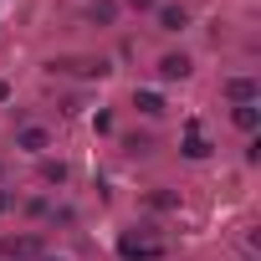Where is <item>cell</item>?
Wrapping results in <instances>:
<instances>
[{
    "label": "cell",
    "mask_w": 261,
    "mask_h": 261,
    "mask_svg": "<svg viewBox=\"0 0 261 261\" xmlns=\"http://www.w3.org/2000/svg\"><path fill=\"white\" fill-rule=\"evenodd\" d=\"M185 26H190L185 6H159V31H185Z\"/></svg>",
    "instance_id": "5"
},
{
    "label": "cell",
    "mask_w": 261,
    "mask_h": 261,
    "mask_svg": "<svg viewBox=\"0 0 261 261\" xmlns=\"http://www.w3.org/2000/svg\"><path fill=\"white\" fill-rule=\"evenodd\" d=\"M179 154H185V159H205V154H210V144L200 139V128H195V123H190V134H185V144H179Z\"/></svg>",
    "instance_id": "8"
},
{
    "label": "cell",
    "mask_w": 261,
    "mask_h": 261,
    "mask_svg": "<svg viewBox=\"0 0 261 261\" xmlns=\"http://www.w3.org/2000/svg\"><path fill=\"white\" fill-rule=\"evenodd\" d=\"M16 149H26V154H46L51 149V134H46V128H21V134H16Z\"/></svg>",
    "instance_id": "4"
},
{
    "label": "cell",
    "mask_w": 261,
    "mask_h": 261,
    "mask_svg": "<svg viewBox=\"0 0 261 261\" xmlns=\"http://www.w3.org/2000/svg\"><path fill=\"white\" fill-rule=\"evenodd\" d=\"M190 72H195V62H190L185 51H169V57H159V77H164V82H185Z\"/></svg>",
    "instance_id": "3"
},
{
    "label": "cell",
    "mask_w": 261,
    "mask_h": 261,
    "mask_svg": "<svg viewBox=\"0 0 261 261\" xmlns=\"http://www.w3.org/2000/svg\"><path fill=\"white\" fill-rule=\"evenodd\" d=\"M67 174H72V169H67L62 159H46V164H41V185H67Z\"/></svg>",
    "instance_id": "10"
},
{
    "label": "cell",
    "mask_w": 261,
    "mask_h": 261,
    "mask_svg": "<svg viewBox=\"0 0 261 261\" xmlns=\"http://www.w3.org/2000/svg\"><path fill=\"white\" fill-rule=\"evenodd\" d=\"M0 256L6 261H41V241L36 236H6L0 241Z\"/></svg>",
    "instance_id": "2"
},
{
    "label": "cell",
    "mask_w": 261,
    "mask_h": 261,
    "mask_svg": "<svg viewBox=\"0 0 261 261\" xmlns=\"http://www.w3.org/2000/svg\"><path fill=\"white\" fill-rule=\"evenodd\" d=\"M128 11H159V0H128Z\"/></svg>",
    "instance_id": "13"
},
{
    "label": "cell",
    "mask_w": 261,
    "mask_h": 261,
    "mask_svg": "<svg viewBox=\"0 0 261 261\" xmlns=\"http://www.w3.org/2000/svg\"><path fill=\"white\" fill-rule=\"evenodd\" d=\"M149 205H154V210H174V205H179V195H149Z\"/></svg>",
    "instance_id": "12"
},
{
    "label": "cell",
    "mask_w": 261,
    "mask_h": 261,
    "mask_svg": "<svg viewBox=\"0 0 261 261\" xmlns=\"http://www.w3.org/2000/svg\"><path fill=\"white\" fill-rule=\"evenodd\" d=\"M118 256H123V261H159V256H164V241H149V236H118Z\"/></svg>",
    "instance_id": "1"
},
{
    "label": "cell",
    "mask_w": 261,
    "mask_h": 261,
    "mask_svg": "<svg viewBox=\"0 0 261 261\" xmlns=\"http://www.w3.org/2000/svg\"><path fill=\"white\" fill-rule=\"evenodd\" d=\"M256 123H261V113H256V102H236V128H241V134H251Z\"/></svg>",
    "instance_id": "9"
},
{
    "label": "cell",
    "mask_w": 261,
    "mask_h": 261,
    "mask_svg": "<svg viewBox=\"0 0 261 261\" xmlns=\"http://www.w3.org/2000/svg\"><path fill=\"white\" fill-rule=\"evenodd\" d=\"M225 97H230V102H256V82H251V77H230V82H225Z\"/></svg>",
    "instance_id": "7"
},
{
    "label": "cell",
    "mask_w": 261,
    "mask_h": 261,
    "mask_svg": "<svg viewBox=\"0 0 261 261\" xmlns=\"http://www.w3.org/2000/svg\"><path fill=\"white\" fill-rule=\"evenodd\" d=\"M92 21L113 26V21H118V6H113V0H97V6H92Z\"/></svg>",
    "instance_id": "11"
},
{
    "label": "cell",
    "mask_w": 261,
    "mask_h": 261,
    "mask_svg": "<svg viewBox=\"0 0 261 261\" xmlns=\"http://www.w3.org/2000/svg\"><path fill=\"white\" fill-rule=\"evenodd\" d=\"M6 97H11V82H6V77H0V102H6Z\"/></svg>",
    "instance_id": "14"
},
{
    "label": "cell",
    "mask_w": 261,
    "mask_h": 261,
    "mask_svg": "<svg viewBox=\"0 0 261 261\" xmlns=\"http://www.w3.org/2000/svg\"><path fill=\"white\" fill-rule=\"evenodd\" d=\"M134 108H139L144 118H159V113H164V97H159L154 87H139V92H134Z\"/></svg>",
    "instance_id": "6"
},
{
    "label": "cell",
    "mask_w": 261,
    "mask_h": 261,
    "mask_svg": "<svg viewBox=\"0 0 261 261\" xmlns=\"http://www.w3.org/2000/svg\"><path fill=\"white\" fill-rule=\"evenodd\" d=\"M41 261H67V256H41Z\"/></svg>",
    "instance_id": "15"
}]
</instances>
